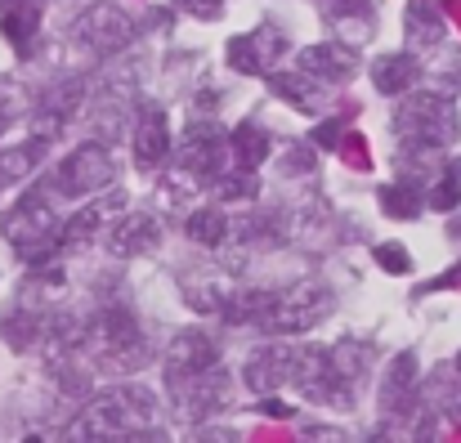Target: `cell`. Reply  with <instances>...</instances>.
Here are the masks:
<instances>
[{
	"label": "cell",
	"mask_w": 461,
	"mask_h": 443,
	"mask_svg": "<svg viewBox=\"0 0 461 443\" xmlns=\"http://www.w3.org/2000/svg\"><path fill=\"white\" fill-rule=\"evenodd\" d=\"M381 211L399 215V220H417L421 215V197H417L412 184H394V188H381Z\"/></svg>",
	"instance_id": "obj_28"
},
{
	"label": "cell",
	"mask_w": 461,
	"mask_h": 443,
	"mask_svg": "<svg viewBox=\"0 0 461 443\" xmlns=\"http://www.w3.org/2000/svg\"><path fill=\"white\" fill-rule=\"evenodd\" d=\"M0 229L23 265H45L54 251H63V224L41 193H27L23 202H14V211L0 220Z\"/></svg>",
	"instance_id": "obj_1"
},
{
	"label": "cell",
	"mask_w": 461,
	"mask_h": 443,
	"mask_svg": "<svg viewBox=\"0 0 461 443\" xmlns=\"http://www.w3.org/2000/svg\"><path fill=\"white\" fill-rule=\"evenodd\" d=\"M412 390H417V354H399L381 381V408L385 412H408L412 403Z\"/></svg>",
	"instance_id": "obj_19"
},
{
	"label": "cell",
	"mask_w": 461,
	"mask_h": 443,
	"mask_svg": "<svg viewBox=\"0 0 461 443\" xmlns=\"http://www.w3.org/2000/svg\"><path fill=\"white\" fill-rule=\"evenodd\" d=\"M170 394H175L184 417L202 421V417H211L229 403V376L220 372V363L202 367V372H188V376H170Z\"/></svg>",
	"instance_id": "obj_8"
},
{
	"label": "cell",
	"mask_w": 461,
	"mask_h": 443,
	"mask_svg": "<svg viewBox=\"0 0 461 443\" xmlns=\"http://www.w3.org/2000/svg\"><path fill=\"white\" fill-rule=\"evenodd\" d=\"M457 367H461V358H457Z\"/></svg>",
	"instance_id": "obj_37"
},
{
	"label": "cell",
	"mask_w": 461,
	"mask_h": 443,
	"mask_svg": "<svg viewBox=\"0 0 461 443\" xmlns=\"http://www.w3.org/2000/svg\"><path fill=\"white\" fill-rule=\"evenodd\" d=\"M376 265H381L385 274H408V269H412V256H408V247H399V242H381V247H376Z\"/></svg>",
	"instance_id": "obj_31"
},
{
	"label": "cell",
	"mask_w": 461,
	"mask_h": 443,
	"mask_svg": "<svg viewBox=\"0 0 461 443\" xmlns=\"http://www.w3.org/2000/svg\"><path fill=\"white\" fill-rule=\"evenodd\" d=\"M135 157H140L144 170H153V166H161L170 157V122H166L161 108H149L140 117V126H135Z\"/></svg>",
	"instance_id": "obj_16"
},
{
	"label": "cell",
	"mask_w": 461,
	"mask_h": 443,
	"mask_svg": "<svg viewBox=\"0 0 461 443\" xmlns=\"http://www.w3.org/2000/svg\"><path fill=\"white\" fill-rule=\"evenodd\" d=\"M117 179V161L104 144H81L77 152H68L54 170V193H68V197H86V193H104L108 184Z\"/></svg>",
	"instance_id": "obj_6"
},
{
	"label": "cell",
	"mask_w": 461,
	"mask_h": 443,
	"mask_svg": "<svg viewBox=\"0 0 461 443\" xmlns=\"http://www.w3.org/2000/svg\"><path fill=\"white\" fill-rule=\"evenodd\" d=\"M157 242H161V229H157V220L149 215V211H135V215L117 220V224H113V233H108V251H113L117 260L149 256Z\"/></svg>",
	"instance_id": "obj_13"
},
{
	"label": "cell",
	"mask_w": 461,
	"mask_h": 443,
	"mask_svg": "<svg viewBox=\"0 0 461 443\" xmlns=\"http://www.w3.org/2000/svg\"><path fill=\"white\" fill-rule=\"evenodd\" d=\"M327 313H331V287L318 283V278H301L287 292L269 295L260 327L274 331V336H301V331H313Z\"/></svg>",
	"instance_id": "obj_4"
},
{
	"label": "cell",
	"mask_w": 461,
	"mask_h": 443,
	"mask_svg": "<svg viewBox=\"0 0 461 443\" xmlns=\"http://www.w3.org/2000/svg\"><path fill=\"white\" fill-rule=\"evenodd\" d=\"M81 99H86V86H81V81H59V86L41 99V122H45V131H36V135L50 140L63 122H72L77 108H81Z\"/></svg>",
	"instance_id": "obj_18"
},
{
	"label": "cell",
	"mask_w": 461,
	"mask_h": 443,
	"mask_svg": "<svg viewBox=\"0 0 461 443\" xmlns=\"http://www.w3.org/2000/svg\"><path fill=\"white\" fill-rule=\"evenodd\" d=\"M305 170H313L309 148H292V152H287V161H283V175H305Z\"/></svg>",
	"instance_id": "obj_33"
},
{
	"label": "cell",
	"mask_w": 461,
	"mask_h": 443,
	"mask_svg": "<svg viewBox=\"0 0 461 443\" xmlns=\"http://www.w3.org/2000/svg\"><path fill=\"white\" fill-rule=\"evenodd\" d=\"M283 50H287L283 32L260 27V32H251V36H233V41H229V68H238V72L256 77V72H265V68H269V59H278Z\"/></svg>",
	"instance_id": "obj_11"
},
{
	"label": "cell",
	"mask_w": 461,
	"mask_h": 443,
	"mask_svg": "<svg viewBox=\"0 0 461 443\" xmlns=\"http://www.w3.org/2000/svg\"><path fill=\"white\" fill-rule=\"evenodd\" d=\"M313 140H318L322 148L340 144V122H327V126H318V131H313Z\"/></svg>",
	"instance_id": "obj_34"
},
{
	"label": "cell",
	"mask_w": 461,
	"mask_h": 443,
	"mask_svg": "<svg viewBox=\"0 0 461 443\" xmlns=\"http://www.w3.org/2000/svg\"><path fill=\"white\" fill-rule=\"evenodd\" d=\"M309 81H313L309 72H301V77H287V72H274V95H278V99H287V104H296L301 113H313L327 86H309Z\"/></svg>",
	"instance_id": "obj_26"
},
{
	"label": "cell",
	"mask_w": 461,
	"mask_h": 443,
	"mask_svg": "<svg viewBox=\"0 0 461 443\" xmlns=\"http://www.w3.org/2000/svg\"><path fill=\"white\" fill-rule=\"evenodd\" d=\"M403 27H408L412 50H435V45L444 41V18H439V9H435L430 0H412Z\"/></svg>",
	"instance_id": "obj_21"
},
{
	"label": "cell",
	"mask_w": 461,
	"mask_h": 443,
	"mask_svg": "<svg viewBox=\"0 0 461 443\" xmlns=\"http://www.w3.org/2000/svg\"><path fill=\"white\" fill-rule=\"evenodd\" d=\"M247 381H251V390L292 385V349H287V345H269V349L251 354V358H247Z\"/></svg>",
	"instance_id": "obj_17"
},
{
	"label": "cell",
	"mask_w": 461,
	"mask_h": 443,
	"mask_svg": "<svg viewBox=\"0 0 461 443\" xmlns=\"http://www.w3.org/2000/svg\"><path fill=\"white\" fill-rule=\"evenodd\" d=\"M184 295H188V304H193V309H202V313H220V309L229 304V287H224L220 278H206V283H184Z\"/></svg>",
	"instance_id": "obj_29"
},
{
	"label": "cell",
	"mask_w": 461,
	"mask_h": 443,
	"mask_svg": "<svg viewBox=\"0 0 461 443\" xmlns=\"http://www.w3.org/2000/svg\"><path fill=\"white\" fill-rule=\"evenodd\" d=\"M72 36H77L81 45L99 50V54H117V50H126V45L140 36V27H135V18H131L122 5H90V9L72 23Z\"/></svg>",
	"instance_id": "obj_7"
},
{
	"label": "cell",
	"mask_w": 461,
	"mask_h": 443,
	"mask_svg": "<svg viewBox=\"0 0 461 443\" xmlns=\"http://www.w3.org/2000/svg\"><path fill=\"white\" fill-rule=\"evenodd\" d=\"M86 349H90L99 363L126 367V372H135V367L149 358L140 318H135L126 304H104V309L86 322Z\"/></svg>",
	"instance_id": "obj_2"
},
{
	"label": "cell",
	"mask_w": 461,
	"mask_h": 443,
	"mask_svg": "<svg viewBox=\"0 0 461 443\" xmlns=\"http://www.w3.org/2000/svg\"><path fill=\"white\" fill-rule=\"evenodd\" d=\"M122 206H126V197H122V193H104L99 202L81 206V211L63 224V251L86 247L90 238H99V229H104V224H113V211H122Z\"/></svg>",
	"instance_id": "obj_15"
},
{
	"label": "cell",
	"mask_w": 461,
	"mask_h": 443,
	"mask_svg": "<svg viewBox=\"0 0 461 443\" xmlns=\"http://www.w3.org/2000/svg\"><path fill=\"white\" fill-rule=\"evenodd\" d=\"M224 152H229V140L215 122H193L184 126V140H179V166L193 170L197 179H215L224 170Z\"/></svg>",
	"instance_id": "obj_9"
},
{
	"label": "cell",
	"mask_w": 461,
	"mask_h": 443,
	"mask_svg": "<svg viewBox=\"0 0 461 443\" xmlns=\"http://www.w3.org/2000/svg\"><path fill=\"white\" fill-rule=\"evenodd\" d=\"M457 233H461V224H457Z\"/></svg>",
	"instance_id": "obj_36"
},
{
	"label": "cell",
	"mask_w": 461,
	"mask_h": 443,
	"mask_svg": "<svg viewBox=\"0 0 461 443\" xmlns=\"http://www.w3.org/2000/svg\"><path fill=\"white\" fill-rule=\"evenodd\" d=\"M417 77H421L417 54H381L372 63V81H376L381 95H403V90L417 86Z\"/></svg>",
	"instance_id": "obj_20"
},
{
	"label": "cell",
	"mask_w": 461,
	"mask_h": 443,
	"mask_svg": "<svg viewBox=\"0 0 461 443\" xmlns=\"http://www.w3.org/2000/svg\"><path fill=\"white\" fill-rule=\"evenodd\" d=\"M229 157H238V166L256 170V166L269 157V135H265L256 122H242V126L233 131V140H229Z\"/></svg>",
	"instance_id": "obj_25"
},
{
	"label": "cell",
	"mask_w": 461,
	"mask_h": 443,
	"mask_svg": "<svg viewBox=\"0 0 461 443\" xmlns=\"http://www.w3.org/2000/svg\"><path fill=\"white\" fill-rule=\"evenodd\" d=\"M394 131L399 140L417 152H435V148H448L457 140V113L444 95L426 90V95H412L399 113H394Z\"/></svg>",
	"instance_id": "obj_5"
},
{
	"label": "cell",
	"mask_w": 461,
	"mask_h": 443,
	"mask_svg": "<svg viewBox=\"0 0 461 443\" xmlns=\"http://www.w3.org/2000/svg\"><path fill=\"white\" fill-rule=\"evenodd\" d=\"M184 14H193V18H215L220 9H224V0H175Z\"/></svg>",
	"instance_id": "obj_32"
},
{
	"label": "cell",
	"mask_w": 461,
	"mask_h": 443,
	"mask_svg": "<svg viewBox=\"0 0 461 443\" xmlns=\"http://www.w3.org/2000/svg\"><path fill=\"white\" fill-rule=\"evenodd\" d=\"M301 72H309L322 86H336V81H349L358 72V54L345 41H336V45H309V50H301Z\"/></svg>",
	"instance_id": "obj_12"
},
{
	"label": "cell",
	"mask_w": 461,
	"mask_h": 443,
	"mask_svg": "<svg viewBox=\"0 0 461 443\" xmlns=\"http://www.w3.org/2000/svg\"><path fill=\"white\" fill-rule=\"evenodd\" d=\"M215 193L229 197V202H242V197H256V193H260V179H256V170H247V166H238L233 175L220 170V175H215Z\"/></svg>",
	"instance_id": "obj_27"
},
{
	"label": "cell",
	"mask_w": 461,
	"mask_h": 443,
	"mask_svg": "<svg viewBox=\"0 0 461 443\" xmlns=\"http://www.w3.org/2000/svg\"><path fill=\"white\" fill-rule=\"evenodd\" d=\"M220 363V345L215 336L206 331H179L170 345H166V376H188V372H202V367H215Z\"/></svg>",
	"instance_id": "obj_10"
},
{
	"label": "cell",
	"mask_w": 461,
	"mask_h": 443,
	"mask_svg": "<svg viewBox=\"0 0 461 443\" xmlns=\"http://www.w3.org/2000/svg\"><path fill=\"white\" fill-rule=\"evenodd\" d=\"M0 27L5 41L27 59L36 54V36H41V0H0Z\"/></svg>",
	"instance_id": "obj_14"
},
{
	"label": "cell",
	"mask_w": 461,
	"mask_h": 443,
	"mask_svg": "<svg viewBox=\"0 0 461 443\" xmlns=\"http://www.w3.org/2000/svg\"><path fill=\"white\" fill-rule=\"evenodd\" d=\"M0 131H5V108H0Z\"/></svg>",
	"instance_id": "obj_35"
},
{
	"label": "cell",
	"mask_w": 461,
	"mask_h": 443,
	"mask_svg": "<svg viewBox=\"0 0 461 443\" xmlns=\"http://www.w3.org/2000/svg\"><path fill=\"white\" fill-rule=\"evenodd\" d=\"M430 202H435V211H453L461 202V188H457V166L448 170V175H439L435 179V188H430Z\"/></svg>",
	"instance_id": "obj_30"
},
{
	"label": "cell",
	"mask_w": 461,
	"mask_h": 443,
	"mask_svg": "<svg viewBox=\"0 0 461 443\" xmlns=\"http://www.w3.org/2000/svg\"><path fill=\"white\" fill-rule=\"evenodd\" d=\"M41 152H45V140H41V135H32V140H23V144L5 148V152H0V193L14 188L18 179H27V175L36 170Z\"/></svg>",
	"instance_id": "obj_22"
},
{
	"label": "cell",
	"mask_w": 461,
	"mask_h": 443,
	"mask_svg": "<svg viewBox=\"0 0 461 443\" xmlns=\"http://www.w3.org/2000/svg\"><path fill=\"white\" fill-rule=\"evenodd\" d=\"M184 233H188L197 247H220V242L229 238V215H224L220 206H202V211H193V215L184 220Z\"/></svg>",
	"instance_id": "obj_24"
},
{
	"label": "cell",
	"mask_w": 461,
	"mask_h": 443,
	"mask_svg": "<svg viewBox=\"0 0 461 443\" xmlns=\"http://www.w3.org/2000/svg\"><path fill=\"white\" fill-rule=\"evenodd\" d=\"M327 358H331V372H336L340 381L358 385V376H363L367 363H372V345H363V340H336V345L327 349Z\"/></svg>",
	"instance_id": "obj_23"
},
{
	"label": "cell",
	"mask_w": 461,
	"mask_h": 443,
	"mask_svg": "<svg viewBox=\"0 0 461 443\" xmlns=\"http://www.w3.org/2000/svg\"><path fill=\"white\" fill-rule=\"evenodd\" d=\"M153 412L157 403L144 385H117L86 408L72 435H144L153 426Z\"/></svg>",
	"instance_id": "obj_3"
}]
</instances>
